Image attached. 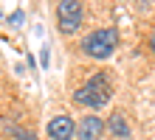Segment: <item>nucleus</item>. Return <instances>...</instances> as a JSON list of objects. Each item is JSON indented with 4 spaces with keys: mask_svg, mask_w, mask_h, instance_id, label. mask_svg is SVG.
Returning a JSON list of instances; mask_svg holds the SVG:
<instances>
[{
    "mask_svg": "<svg viewBox=\"0 0 155 140\" xmlns=\"http://www.w3.org/2000/svg\"><path fill=\"white\" fill-rule=\"evenodd\" d=\"M48 137L51 140H71L76 135V123H74V118H68V115H57V118H51L48 120Z\"/></svg>",
    "mask_w": 155,
    "mask_h": 140,
    "instance_id": "20e7f679",
    "label": "nucleus"
},
{
    "mask_svg": "<svg viewBox=\"0 0 155 140\" xmlns=\"http://www.w3.org/2000/svg\"><path fill=\"white\" fill-rule=\"evenodd\" d=\"M102 132H104V120L96 118V115H85L82 123L76 126V137L79 140H99Z\"/></svg>",
    "mask_w": 155,
    "mask_h": 140,
    "instance_id": "39448f33",
    "label": "nucleus"
},
{
    "mask_svg": "<svg viewBox=\"0 0 155 140\" xmlns=\"http://www.w3.org/2000/svg\"><path fill=\"white\" fill-rule=\"evenodd\" d=\"M107 126H110V132H113L116 137H130V126H127V120L118 115V112H116V115H110V123H107Z\"/></svg>",
    "mask_w": 155,
    "mask_h": 140,
    "instance_id": "423d86ee",
    "label": "nucleus"
},
{
    "mask_svg": "<svg viewBox=\"0 0 155 140\" xmlns=\"http://www.w3.org/2000/svg\"><path fill=\"white\" fill-rule=\"evenodd\" d=\"M113 95V81L107 73H93L82 87L74 92V101L82 107H87V109H102L107 101H110Z\"/></svg>",
    "mask_w": 155,
    "mask_h": 140,
    "instance_id": "f257e3e1",
    "label": "nucleus"
},
{
    "mask_svg": "<svg viewBox=\"0 0 155 140\" xmlns=\"http://www.w3.org/2000/svg\"><path fill=\"white\" fill-rule=\"evenodd\" d=\"M118 45V31L116 28H96L85 36L82 42V51H85L90 59H107Z\"/></svg>",
    "mask_w": 155,
    "mask_h": 140,
    "instance_id": "f03ea898",
    "label": "nucleus"
},
{
    "mask_svg": "<svg viewBox=\"0 0 155 140\" xmlns=\"http://www.w3.org/2000/svg\"><path fill=\"white\" fill-rule=\"evenodd\" d=\"M20 20H23V11H14V14H12V23L17 25V23H20Z\"/></svg>",
    "mask_w": 155,
    "mask_h": 140,
    "instance_id": "0eeeda50",
    "label": "nucleus"
},
{
    "mask_svg": "<svg viewBox=\"0 0 155 140\" xmlns=\"http://www.w3.org/2000/svg\"><path fill=\"white\" fill-rule=\"evenodd\" d=\"M150 51L155 53V34H152V39H150Z\"/></svg>",
    "mask_w": 155,
    "mask_h": 140,
    "instance_id": "6e6552de",
    "label": "nucleus"
},
{
    "mask_svg": "<svg viewBox=\"0 0 155 140\" xmlns=\"http://www.w3.org/2000/svg\"><path fill=\"white\" fill-rule=\"evenodd\" d=\"M82 23H85V8H82L79 0H59L57 3V28H59V34H76Z\"/></svg>",
    "mask_w": 155,
    "mask_h": 140,
    "instance_id": "7ed1b4c3",
    "label": "nucleus"
}]
</instances>
